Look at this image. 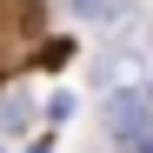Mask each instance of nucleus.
<instances>
[{
  "instance_id": "obj_1",
  "label": "nucleus",
  "mask_w": 153,
  "mask_h": 153,
  "mask_svg": "<svg viewBox=\"0 0 153 153\" xmlns=\"http://www.w3.org/2000/svg\"><path fill=\"white\" fill-rule=\"evenodd\" d=\"M93 93H100V100H113V93H146V47H113V53L93 67Z\"/></svg>"
},
{
  "instance_id": "obj_2",
  "label": "nucleus",
  "mask_w": 153,
  "mask_h": 153,
  "mask_svg": "<svg viewBox=\"0 0 153 153\" xmlns=\"http://www.w3.org/2000/svg\"><path fill=\"white\" fill-rule=\"evenodd\" d=\"M100 120H107V133H113L120 146H133V140L153 133V100H146V93H113Z\"/></svg>"
},
{
  "instance_id": "obj_3",
  "label": "nucleus",
  "mask_w": 153,
  "mask_h": 153,
  "mask_svg": "<svg viewBox=\"0 0 153 153\" xmlns=\"http://www.w3.org/2000/svg\"><path fill=\"white\" fill-rule=\"evenodd\" d=\"M133 153H153V133H146V140H133Z\"/></svg>"
},
{
  "instance_id": "obj_4",
  "label": "nucleus",
  "mask_w": 153,
  "mask_h": 153,
  "mask_svg": "<svg viewBox=\"0 0 153 153\" xmlns=\"http://www.w3.org/2000/svg\"><path fill=\"white\" fill-rule=\"evenodd\" d=\"M146 100H153V80H146Z\"/></svg>"
}]
</instances>
